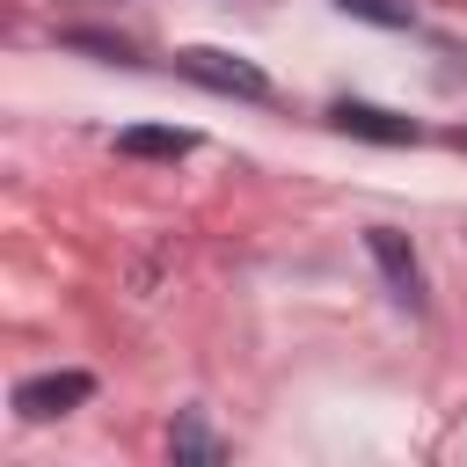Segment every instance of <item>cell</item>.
<instances>
[{"instance_id": "5", "label": "cell", "mask_w": 467, "mask_h": 467, "mask_svg": "<svg viewBox=\"0 0 467 467\" xmlns=\"http://www.w3.org/2000/svg\"><path fill=\"white\" fill-rule=\"evenodd\" d=\"M197 139L190 131H168V124H131V131H117V153L124 161H182Z\"/></svg>"}, {"instance_id": "7", "label": "cell", "mask_w": 467, "mask_h": 467, "mask_svg": "<svg viewBox=\"0 0 467 467\" xmlns=\"http://www.w3.org/2000/svg\"><path fill=\"white\" fill-rule=\"evenodd\" d=\"M168 452H175V460H219V445H212V438H204V431H197L190 416H182V423L168 431Z\"/></svg>"}, {"instance_id": "3", "label": "cell", "mask_w": 467, "mask_h": 467, "mask_svg": "<svg viewBox=\"0 0 467 467\" xmlns=\"http://www.w3.org/2000/svg\"><path fill=\"white\" fill-rule=\"evenodd\" d=\"M365 248H372V263L387 270V285H394V299H401V306H423V270H416V255H409V241H401L394 226H372V234H365Z\"/></svg>"}, {"instance_id": "2", "label": "cell", "mask_w": 467, "mask_h": 467, "mask_svg": "<svg viewBox=\"0 0 467 467\" xmlns=\"http://www.w3.org/2000/svg\"><path fill=\"white\" fill-rule=\"evenodd\" d=\"M88 394H95V379H88V372H44V379H22V387H15V409L44 423V416H66V409H80Z\"/></svg>"}, {"instance_id": "1", "label": "cell", "mask_w": 467, "mask_h": 467, "mask_svg": "<svg viewBox=\"0 0 467 467\" xmlns=\"http://www.w3.org/2000/svg\"><path fill=\"white\" fill-rule=\"evenodd\" d=\"M175 73H190V80H197V88H212V95H241V102H263V95H270L263 66H248L241 51H212V44L175 51Z\"/></svg>"}, {"instance_id": "6", "label": "cell", "mask_w": 467, "mask_h": 467, "mask_svg": "<svg viewBox=\"0 0 467 467\" xmlns=\"http://www.w3.org/2000/svg\"><path fill=\"white\" fill-rule=\"evenodd\" d=\"M343 15H358V22H379V29H409L416 22V7L409 0H336Z\"/></svg>"}, {"instance_id": "4", "label": "cell", "mask_w": 467, "mask_h": 467, "mask_svg": "<svg viewBox=\"0 0 467 467\" xmlns=\"http://www.w3.org/2000/svg\"><path fill=\"white\" fill-rule=\"evenodd\" d=\"M328 117H336V131H350V139H372V146H409V139H416V124H409V117H394V109H372V102H336Z\"/></svg>"}]
</instances>
